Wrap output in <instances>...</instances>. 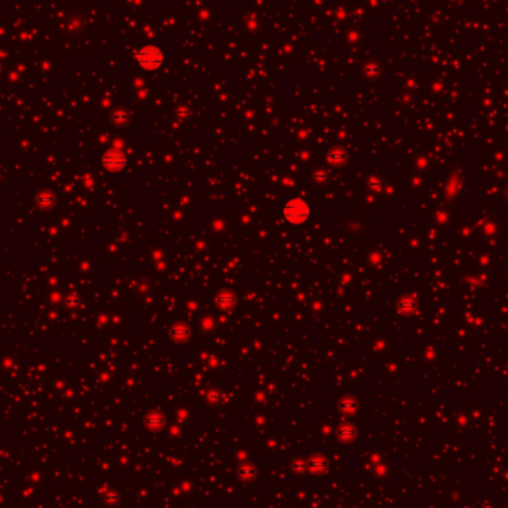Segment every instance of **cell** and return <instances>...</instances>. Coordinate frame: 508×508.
Instances as JSON below:
<instances>
[{
  "instance_id": "obj_4",
  "label": "cell",
  "mask_w": 508,
  "mask_h": 508,
  "mask_svg": "<svg viewBox=\"0 0 508 508\" xmlns=\"http://www.w3.org/2000/svg\"><path fill=\"white\" fill-rule=\"evenodd\" d=\"M173 336H174V339H178V340H181V339H187L189 337V329H187V326L186 324H178V326H176L174 329H173Z\"/></svg>"
},
{
  "instance_id": "obj_5",
  "label": "cell",
  "mask_w": 508,
  "mask_h": 508,
  "mask_svg": "<svg viewBox=\"0 0 508 508\" xmlns=\"http://www.w3.org/2000/svg\"><path fill=\"white\" fill-rule=\"evenodd\" d=\"M345 153L342 152V150H337V149H334V150H332L330 153H329V162L330 164H333V165H340L342 162H345Z\"/></svg>"
},
{
  "instance_id": "obj_2",
  "label": "cell",
  "mask_w": 508,
  "mask_h": 508,
  "mask_svg": "<svg viewBox=\"0 0 508 508\" xmlns=\"http://www.w3.org/2000/svg\"><path fill=\"white\" fill-rule=\"evenodd\" d=\"M125 156L120 153V152H117V150H110V152H107L104 156H103V164H104V167L107 168V170H110V171H117V170H120L123 165H125Z\"/></svg>"
},
{
  "instance_id": "obj_1",
  "label": "cell",
  "mask_w": 508,
  "mask_h": 508,
  "mask_svg": "<svg viewBox=\"0 0 508 508\" xmlns=\"http://www.w3.org/2000/svg\"><path fill=\"white\" fill-rule=\"evenodd\" d=\"M282 215L292 225H302V223H305L309 218V215H311V207H309V204L305 199L294 198V199L289 201L284 205Z\"/></svg>"
},
{
  "instance_id": "obj_3",
  "label": "cell",
  "mask_w": 508,
  "mask_h": 508,
  "mask_svg": "<svg viewBox=\"0 0 508 508\" xmlns=\"http://www.w3.org/2000/svg\"><path fill=\"white\" fill-rule=\"evenodd\" d=\"M236 302V297H235L234 293L231 292H221V293L217 296V305L223 309H229L232 308Z\"/></svg>"
}]
</instances>
